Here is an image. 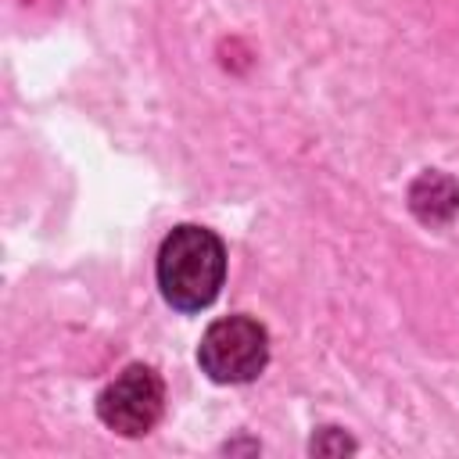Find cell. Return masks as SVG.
I'll use <instances>...</instances> for the list:
<instances>
[{
  "label": "cell",
  "instance_id": "cell-3",
  "mask_svg": "<svg viewBox=\"0 0 459 459\" xmlns=\"http://www.w3.org/2000/svg\"><path fill=\"white\" fill-rule=\"evenodd\" d=\"M165 409V387L161 377L151 366H126L97 398V416L104 427H111L122 437L147 434Z\"/></svg>",
  "mask_w": 459,
  "mask_h": 459
},
{
  "label": "cell",
  "instance_id": "cell-5",
  "mask_svg": "<svg viewBox=\"0 0 459 459\" xmlns=\"http://www.w3.org/2000/svg\"><path fill=\"white\" fill-rule=\"evenodd\" d=\"M355 441L344 437L337 427H326L319 437H312V452H323V455H341V452H351Z\"/></svg>",
  "mask_w": 459,
  "mask_h": 459
},
{
  "label": "cell",
  "instance_id": "cell-2",
  "mask_svg": "<svg viewBox=\"0 0 459 459\" xmlns=\"http://www.w3.org/2000/svg\"><path fill=\"white\" fill-rule=\"evenodd\" d=\"M201 369L215 384H244L255 380L269 362V337L265 330L247 316H226L215 319L197 348Z\"/></svg>",
  "mask_w": 459,
  "mask_h": 459
},
{
  "label": "cell",
  "instance_id": "cell-4",
  "mask_svg": "<svg viewBox=\"0 0 459 459\" xmlns=\"http://www.w3.org/2000/svg\"><path fill=\"white\" fill-rule=\"evenodd\" d=\"M409 208L427 226H445L459 215V183L445 172H423L409 186Z\"/></svg>",
  "mask_w": 459,
  "mask_h": 459
},
{
  "label": "cell",
  "instance_id": "cell-1",
  "mask_svg": "<svg viewBox=\"0 0 459 459\" xmlns=\"http://www.w3.org/2000/svg\"><path fill=\"white\" fill-rule=\"evenodd\" d=\"M226 276L222 240L204 226H176L158 251L161 298L179 312H201L215 301Z\"/></svg>",
  "mask_w": 459,
  "mask_h": 459
}]
</instances>
